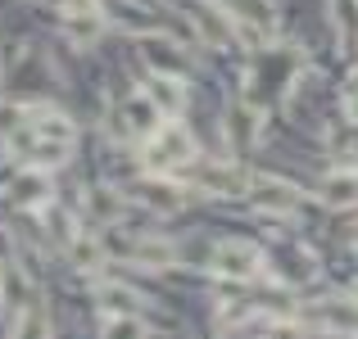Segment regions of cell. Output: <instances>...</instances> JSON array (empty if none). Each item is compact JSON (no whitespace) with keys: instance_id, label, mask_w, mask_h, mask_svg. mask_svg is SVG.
Listing matches in <instances>:
<instances>
[{"instance_id":"cell-1","label":"cell","mask_w":358,"mask_h":339,"mask_svg":"<svg viewBox=\"0 0 358 339\" xmlns=\"http://www.w3.org/2000/svg\"><path fill=\"white\" fill-rule=\"evenodd\" d=\"M195 158V136L182 127V122H164V127L150 136L145 145V163L155 167V172H164V167H182Z\"/></svg>"},{"instance_id":"cell-2","label":"cell","mask_w":358,"mask_h":339,"mask_svg":"<svg viewBox=\"0 0 358 339\" xmlns=\"http://www.w3.org/2000/svg\"><path fill=\"white\" fill-rule=\"evenodd\" d=\"M191 23H195V32L204 36V45H213V50H231L236 36H241L236 14H222V9L209 5V0H195L191 5Z\"/></svg>"},{"instance_id":"cell-3","label":"cell","mask_w":358,"mask_h":339,"mask_svg":"<svg viewBox=\"0 0 358 339\" xmlns=\"http://www.w3.org/2000/svg\"><path fill=\"white\" fill-rule=\"evenodd\" d=\"M259 267H263V253H259V244H250V240H222L218 249H213V271H218V276L250 280V276H259Z\"/></svg>"},{"instance_id":"cell-4","label":"cell","mask_w":358,"mask_h":339,"mask_svg":"<svg viewBox=\"0 0 358 339\" xmlns=\"http://www.w3.org/2000/svg\"><path fill=\"white\" fill-rule=\"evenodd\" d=\"M186 176L200 186L204 195H241V172L222 158H200V163H186Z\"/></svg>"},{"instance_id":"cell-5","label":"cell","mask_w":358,"mask_h":339,"mask_svg":"<svg viewBox=\"0 0 358 339\" xmlns=\"http://www.w3.org/2000/svg\"><path fill=\"white\" fill-rule=\"evenodd\" d=\"M250 199L259 204L263 213H277V218H286V213L299 209V190L286 181H277V176H254L250 181Z\"/></svg>"},{"instance_id":"cell-6","label":"cell","mask_w":358,"mask_h":339,"mask_svg":"<svg viewBox=\"0 0 358 339\" xmlns=\"http://www.w3.org/2000/svg\"><path fill=\"white\" fill-rule=\"evenodd\" d=\"M141 59H145L159 77H186V68H191L186 54L177 50L173 41H164V36H145V41H141Z\"/></svg>"},{"instance_id":"cell-7","label":"cell","mask_w":358,"mask_h":339,"mask_svg":"<svg viewBox=\"0 0 358 339\" xmlns=\"http://www.w3.org/2000/svg\"><path fill=\"white\" fill-rule=\"evenodd\" d=\"M317 195H322V204H331V209H354L358 204V167H336V172L317 186Z\"/></svg>"},{"instance_id":"cell-8","label":"cell","mask_w":358,"mask_h":339,"mask_svg":"<svg viewBox=\"0 0 358 339\" xmlns=\"http://www.w3.org/2000/svg\"><path fill=\"white\" fill-rule=\"evenodd\" d=\"M231 14H236V27H254V32L272 36L277 27V5L272 0H227Z\"/></svg>"},{"instance_id":"cell-9","label":"cell","mask_w":358,"mask_h":339,"mask_svg":"<svg viewBox=\"0 0 358 339\" xmlns=\"http://www.w3.org/2000/svg\"><path fill=\"white\" fill-rule=\"evenodd\" d=\"M122 118H127V127L136 131V136H155V131L164 127V109H159L145 91H141V96H131L127 105H122Z\"/></svg>"},{"instance_id":"cell-10","label":"cell","mask_w":358,"mask_h":339,"mask_svg":"<svg viewBox=\"0 0 358 339\" xmlns=\"http://www.w3.org/2000/svg\"><path fill=\"white\" fill-rule=\"evenodd\" d=\"M313 326H327V331H358V303H341V299H327L317 303V312L308 317Z\"/></svg>"},{"instance_id":"cell-11","label":"cell","mask_w":358,"mask_h":339,"mask_svg":"<svg viewBox=\"0 0 358 339\" xmlns=\"http://www.w3.org/2000/svg\"><path fill=\"white\" fill-rule=\"evenodd\" d=\"M136 204H145V209H155V213H177L182 209V190L177 186H168V181H145V186H136Z\"/></svg>"},{"instance_id":"cell-12","label":"cell","mask_w":358,"mask_h":339,"mask_svg":"<svg viewBox=\"0 0 358 339\" xmlns=\"http://www.w3.org/2000/svg\"><path fill=\"white\" fill-rule=\"evenodd\" d=\"M14 199L23 204V209H36V204H45V195H50V176L45 172H32V167H23V172L14 176Z\"/></svg>"},{"instance_id":"cell-13","label":"cell","mask_w":358,"mask_h":339,"mask_svg":"<svg viewBox=\"0 0 358 339\" xmlns=\"http://www.w3.org/2000/svg\"><path fill=\"white\" fill-rule=\"evenodd\" d=\"M127 253L141 262V267H168V262H173V244H168V240H155V235H141V240H131Z\"/></svg>"},{"instance_id":"cell-14","label":"cell","mask_w":358,"mask_h":339,"mask_svg":"<svg viewBox=\"0 0 358 339\" xmlns=\"http://www.w3.org/2000/svg\"><path fill=\"white\" fill-rule=\"evenodd\" d=\"M145 96L155 100V105L164 109L168 118H173V113H182V105H186V100H182V91H177V77H159V73H155V77H150Z\"/></svg>"},{"instance_id":"cell-15","label":"cell","mask_w":358,"mask_h":339,"mask_svg":"<svg viewBox=\"0 0 358 339\" xmlns=\"http://www.w3.org/2000/svg\"><path fill=\"white\" fill-rule=\"evenodd\" d=\"M331 154L341 158V167H358V118L331 131Z\"/></svg>"},{"instance_id":"cell-16","label":"cell","mask_w":358,"mask_h":339,"mask_svg":"<svg viewBox=\"0 0 358 339\" xmlns=\"http://www.w3.org/2000/svg\"><path fill=\"white\" fill-rule=\"evenodd\" d=\"M32 136H41V140H59V145H73V122L64 118V113H36V122H32Z\"/></svg>"},{"instance_id":"cell-17","label":"cell","mask_w":358,"mask_h":339,"mask_svg":"<svg viewBox=\"0 0 358 339\" xmlns=\"http://www.w3.org/2000/svg\"><path fill=\"white\" fill-rule=\"evenodd\" d=\"M96 299H100V308H109V312H136L141 308V299L131 294L127 285H114V280L96 285Z\"/></svg>"},{"instance_id":"cell-18","label":"cell","mask_w":358,"mask_h":339,"mask_svg":"<svg viewBox=\"0 0 358 339\" xmlns=\"http://www.w3.org/2000/svg\"><path fill=\"white\" fill-rule=\"evenodd\" d=\"M91 218H100V222H118L122 213H127V199L122 195H114V190H91Z\"/></svg>"},{"instance_id":"cell-19","label":"cell","mask_w":358,"mask_h":339,"mask_svg":"<svg viewBox=\"0 0 358 339\" xmlns=\"http://www.w3.org/2000/svg\"><path fill=\"white\" fill-rule=\"evenodd\" d=\"M100 27H105V23H100V14H64V32H69L78 45L96 41V36H100Z\"/></svg>"},{"instance_id":"cell-20","label":"cell","mask_w":358,"mask_h":339,"mask_svg":"<svg viewBox=\"0 0 358 339\" xmlns=\"http://www.w3.org/2000/svg\"><path fill=\"white\" fill-rule=\"evenodd\" d=\"M145 331H150V326H145V322H136L131 312L109 317V322H105V335H145Z\"/></svg>"},{"instance_id":"cell-21","label":"cell","mask_w":358,"mask_h":339,"mask_svg":"<svg viewBox=\"0 0 358 339\" xmlns=\"http://www.w3.org/2000/svg\"><path fill=\"white\" fill-rule=\"evenodd\" d=\"M345 113H350V118H358V86L350 91V100H345Z\"/></svg>"}]
</instances>
